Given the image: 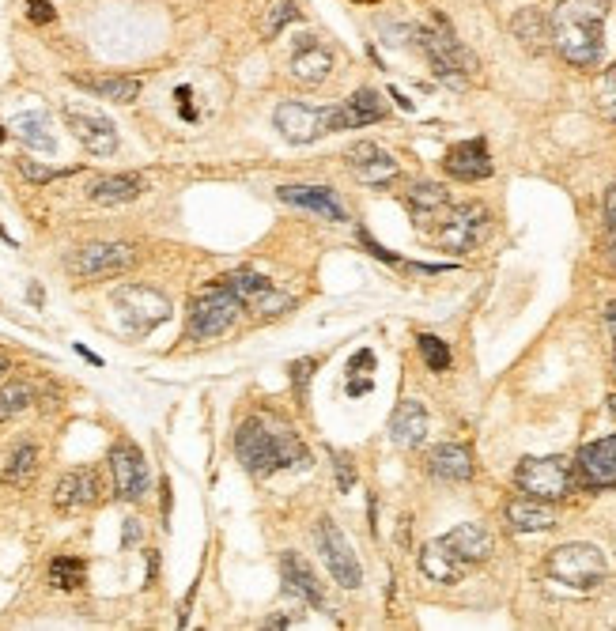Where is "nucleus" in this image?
<instances>
[{
	"mask_svg": "<svg viewBox=\"0 0 616 631\" xmlns=\"http://www.w3.org/2000/svg\"><path fill=\"white\" fill-rule=\"evenodd\" d=\"M314 371V359H299L295 367H291V378H295V386H307V375Z\"/></svg>",
	"mask_w": 616,
	"mask_h": 631,
	"instance_id": "nucleus-43",
	"label": "nucleus"
},
{
	"mask_svg": "<svg viewBox=\"0 0 616 631\" xmlns=\"http://www.w3.org/2000/svg\"><path fill=\"white\" fill-rule=\"evenodd\" d=\"M273 121L280 137L291 140V144H314L322 133H329V110H318V106L307 103H280Z\"/></svg>",
	"mask_w": 616,
	"mask_h": 631,
	"instance_id": "nucleus-12",
	"label": "nucleus"
},
{
	"mask_svg": "<svg viewBox=\"0 0 616 631\" xmlns=\"http://www.w3.org/2000/svg\"><path fill=\"white\" fill-rule=\"evenodd\" d=\"M333 461H337V484H341V492H352V484H356V465H352V458L337 450Z\"/></svg>",
	"mask_w": 616,
	"mask_h": 631,
	"instance_id": "nucleus-39",
	"label": "nucleus"
},
{
	"mask_svg": "<svg viewBox=\"0 0 616 631\" xmlns=\"http://www.w3.org/2000/svg\"><path fill=\"white\" fill-rule=\"evenodd\" d=\"M443 167L454 178H462V182H480V178H488L492 174V155H488V144L484 140H462V144H454L450 152H446Z\"/></svg>",
	"mask_w": 616,
	"mask_h": 631,
	"instance_id": "nucleus-18",
	"label": "nucleus"
},
{
	"mask_svg": "<svg viewBox=\"0 0 616 631\" xmlns=\"http://www.w3.org/2000/svg\"><path fill=\"white\" fill-rule=\"evenodd\" d=\"M242 307L246 303L227 284L223 288H205L189 303V337H197V341L220 337L242 318Z\"/></svg>",
	"mask_w": 616,
	"mask_h": 631,
	"instance_id": "nucleus-4",
	"label": "nucleus"
},
{
	"mask_svg": "<svg viewBox=\"0 0 616 631\" xmlns=\"http://www.w3.org/2000/svg\"><path fill=\"white\" fill-rule=\"evenodd\" d=\"M605 227H609V239L616 235V182L605 193Z\"/></svg>",
	"mask_w": 616,
	"mask_h": 631,
	"instance_id": "nucleus-42",
	"label": "nucleus"
},
{
	"mask_svg": "<svg viewBox=\"0 0 616 631\" xmlns=\"http://www.w3.org/2000/svg\"><path fill=\"white\" fill-rule=\"evenodd\" d=\"M416 42H420V50L428 53L431 69L439 72L446 84L462 87L465 84V80H462L465 72L477 69V61L469 57V50H465L462 42L454 38V31L446 27L443 19H439L435 27H420V31H416Z\"/></svg>",
	"mask_w": 616,
	"mask_h": 631,
	"instance_id": "nucleus-5",
	"label": "nucleus"
},
{
	"mask_svg": "<svg viewBox=\"0 0 616 631\" xmlns=\"http://www.w3.org/2000/svg\"><path fill=\"white\" fill-rule=\"evenodd\" d=\"M514 484L533 499H545V503H560L571 495L575 473H571V461L567 458H526L518 461L514 469Z\"/></svg>",
	"mask_w": 616,
	"mask_h": 631,
	"instance_id": "nucleus-6",
	"label": "nucleus"
},
{
	"mask_svg": "<svg viewBox=\"0 0 616 631\" xmlns=\"http://www.w3.org/2000/svg\"><path fill=\"white\" fill-rule=\"evenodd\" d=\"M261 628H269V631H280V628H291V616H269Z\"/></svg>",
	"mask_w": 616,
	"mask_h": 631,
	"instance_id": "nucleus-49",
	"label": "nucleus"
},
{
	"mask_svg": "<svg viewBox=\"0 0 616 631\" xmlns=\"http://www.w3.org/2000/svg\"><path fill=\"white\" fill-rule=\"evenodd\" d=\"M601 99H605V103H609V99H616V65L605 72V84H601Z\"/></svg>",
	"mask_w": 616,
	"mask_h": 631,
	"instance_id": "nucleus-46",
	"label": "nucleus"
},
{
	"mask_svg": "<svg viewBox=\"0 0 616 631\" xmlns=\"http://www.w3.org/2000/svg\"><path fill=\"white\" fill-rule=\"evenodd\" d=\"M333 69V53L326 46H314V42H303L299 53L291 57V76L303 80V84H322Z\"/></svg>",
	"mask_w": 616,
	"mask_h": 631,
	"instance_id": "nucleus-27",
	"label": "nucleus"
},
{
	"mask_svg": "<svg viewBox=\"0 0 616 631\" xmlns=\"http://www.w3.org/2000/svg\"><path fill=\"white\" fill-rule=\"evenodd\" d=\"M318 548H322V563L329 567V575L341 582L344 590H360L363 567L356 560L352 545L344 541V533L337 529V522H329V518L318 522Z\"/></svg>",
	"mask_w": 616,
	"mask_h": 631,
	"instance_id": "nucleus-9",
	"label": "nucleus"
},
{
	"mask_svg": "<svg viewBox=\"0 0 616 631\" xmlns=\"http://www.w3.org/2000/svg\"><path fill=\"white\" fill-rule=\"evenodd\" d=\"M31 405V382H4L0 386V424L16 420Z\"/></svg>",
	"mask_w": 616,
	"mask_h": 631,
	"instance_id": "nucleus-35",
	"label": "nucleus"
},
{
	"mask_svg": "<svg viewBox=\"0 0 616 631\" xmlns=\"http://www.w3.org/2000/svg\"><path fill=\"white\" fill-rule=\"evenodd\" d=\"M375 367V352H360V356L348 363V375H356V371H371Z\"/></svg>",
	"mask_w": 616,
	"mask_h": 631,
	"instance_id": "nucleus-44",
	"label": "nucleus"
},
{
	"mask_svg": "<svg viewBox=\"0 0 616 631\" xmlns=\"http://www.w3.org/2000/svg\"><path fill=\"white\" fill-rule=\"evenodd\" d=\"M16 133L23 144H31L38 152H46V155L57 152V140H53L50 114H46V110H23L16 118Z\"/></svg>",
	"mask_w": 616,
	"mask_h": 631,
	"instance_id": "nucleus-30",
	"label": "nucleus"
},
{
	"mask_svg": "<svg viewBox=\"0 0 616 631\" xmlns=\"http://www.w3.org/2000/svg\"><path fill=\"white\" fill-rule=\"evenodd\" d=\"M114 310L137 333H148V329H155V325H163L171 318V299L163 291L144 288V284H129V288L114 291Z\"/></svg>",
	"mask_w": 616,
	"mask_h": 631,
	"instance_id": "nucleus-8",
	"label": "nucleus"
},
{
	"mask_svg": "<svg viewBox=\"0 0 616 631\" xmlns=\"http://www.w3.org/2000/svg\"><path fill=\"white\" fill-rule=\"evenodd\" d=\"M65 125L72 129V137L84 144L91 155H106L118 152V129H114V121L103 118V114H87V110H65Z\"/></svg>",
	"mask_w": 616,
	"mask_h": 631,
	"instance_id": "nucleus-13",
	"label": "nucleus"
},
{
	"mask_svg": "<svg viewBox=\"0 0 616 631\" xmlns=\"http://www.w3.org/2000/svg\"><path fill=\"white\" fill-rule=\"evenodd\" d=\"M386 118V106L378 99L375 91H356L348 103L333 106L329 110V133H341V129H363V125H375V121Z\"/></svg>",
	"mask_w": 616,
	"mask_h": 631,
	"instance_id": "nucleus-15",
	"label": "nucleus"
},
{
	"mask_svg": "<svg viewBox=\"0 0 616 631\" xmlns=\"http://www.w3.org/2000/svg\"><path fill=\"white\" fill-rule=\"evenodd\" d=\"M503 522H507L514 533H541V529L556 526V511L548 507L545 499L522 495V499H511V503L503 507Z\"/></svg>",
	"mask_w": 616,
	"mask_h": 631,
	"instance_id": "nucleus-19",
	"label": "nucleus"
},
{
	"mask_svg": "<svg viewBox=\"0 0 616 631\" xmlns=\"http://www.w3.org/2000/svg\"><path fill=\"white\" fill-rule=\"evenodd\" d=\"M428 469L435 480L462 484V480L473 477V454H469V446L462 443H439L428 454Z\"/></svg>",
	"mask_w": 616,
	"mask_h": 631,
	"instance_id": "nucleus-22",
	"label": "nucleus"
},
{
	"mask_svg": "<svg viewBox=\"0 0 616 631\" xmlns=\"http://www.w3.org/2000/svg\"><path fill=\"white\" fill-rule=\"evenodd\" d=\"M484 231H488V212L480 205L446 208L443 223H439V246L450 254H465L484 239Z\"/></svg>",
	"mask_w": 616,
	"mask_h": 631,
	"instance_id": "nucleus-10",
	"label": "nucleus"
},
{
	"mask_svg": "<svg viewBox=\"0 0 616 631\" xmlns=\"http://www.w3.org/2000/svg\"><path fill=\"white\" fill-rule=\"evenodd\" d=\"M605 106H609V114H613V121H616V99H609Z\"/></svg>",
	"mask_w": 616,
	"mask_h": 631,
	"instance_id": "nucleus-52",
	"label": "nucleus"
},
{
	"mask_svg": "<svg viewBox=\"0 0 616 631\" xmlns=\"http://www.w3.org/2000/svg\"><path fill=\"white\" fill-rule=\"evenodd\" d=\"M19 174H23L27 182H53V178H61V174H76V167L53 171V167H38V163H31V159H19Z\"/></svg>",
	"mask_w": 616,
	"mask_h": 631,
	"instance_id": "nucleus-38",
	"label": "nucleus"
},
{
	"mask_svg": "<svg viewBox=\"0 0 616 631\" xmlns=\"http://www.w3.org/2000/svg\"><path fill=\"white\" fill-rule=\"evenodd\" d=\"M348 393H352V397H363V393H371V378H352V382H348Z\"/></svg>",
	"mask_w": 616,
	"mask_h": 631,
	"instance_id": "nucleus-48",
	"label": "nucleus"
},
{
	"mask_svg": "<svg viewBox=\"0 0 616 631\" xmlns=\"http://www.w3.org/2000/svg\"><path fill=\"white\" fill-rule=\"evenodd\" d=\"M280 571H284V590H288V594H299L307 605H314V609H326L322 582L314 579V571H310V563L303 560V556L284 552V556H280Z\"/></svg>",
	"mask_w": 616,
	"mask_h": 631,
	"instance_id": "nucleus-21",
	"label": "nucleus"
},
{
	"mask_svg": "<svg viewBox=\"0 0 616 631\" xmlns=\"http://www.w3.org/2000/svg\"><path fill=\"white\" fill-rule=\"evenodd\" d=\"M295 16H299V12H295L291 0H273V8L265 12V23H261V38H276Z\"/></svg>",
	"mask_w": 616,
	"mask_h": 631,
	"instance_id": "nucleus-36",
	"label": "nucleus"
},
{
	"mask_svg": "<svg viewBox=\"0 0 616 631\" xmlns=\"http://www.w3.org/2000/svg\"><path fill=\"white\" fill-rule=\"evenodd\" d=\"M8 367H12V363H8V356H0V375H4V371H8Z\"/></svg>",
	"mask_w": 616,
	"mask_h": 631,
	"instance_id": "nucleus-51",
	"label": "nucleus"
},
{
	"mask_svg": "<svg viewBox=\"0 0 616 631\" xmlns=\"http://www.w3.org/2000/svg\"><path fill=\"white\" fill-rule=\"evenodd\" d=\"M87 579V567L84 560H76V556H57V560L50 563V586L53 590H65V594H72V590H80Z\"/></svg>",
	"mask_w": 616,
	"mask_h": 631,
	"instance_id": "nucleus-33",
	"label": "nucleus"
},
{
	"mask_svg": "<svg viewBox=\"0 0 616 631\" xmlns=\"http://www.w3.org/2000/svg\"><path fill=\"white\" fill-rule=\"evenodd\" d=\"M548 579L564 582L571 590H594L605 575H609V560L598 545H586V541H575V545H560L552 556L545 560Z\"/></svg>",
	"mask_w": 616,
	"mask_h": 631,
	"instance_id": "nucleus-3",
	"label": "nucleus"
},
{
	"mask_svg": "<svg viewBox=\"0 0 616 631\" xmlns=\"http://www.w3.org/2000/svg\"><path fill=\"white\" fill-rule=\"evenodd\" d=\"M446 545L454 548L465 563H484L492 556V533L484 526H473V522H465V526H454L446 533Z\"/></svg>",
	"mask_w": 616,
	"mask_h": 631,
	"instance_id": "nucleus-25",
	"label": "nucleus"
},
{
	"mask_svg": "<svg viewBox=\"0 0 616 631\" xmlns=\"http://www.w3.org/2000/svg\"><path fill=\"white\" fill-rule=\"evenodd\" d=\"M609 412H613V416H616V393H613V397H609Z\"/></svg>",
	"mask_w": 616,
	"mask_h": 631,
	"instance_id": "nucleus-53",
	"label": "nucleus"
},
{
	"mask_svg": "<svg viewBox=\"0 0 616 631\" xmlns=\"http://www.w3.org/2000/svg\"><path fill=\"white\" fill-rule=\"evenodd\" d=\"M605 261H609V273H616V235L609 239V246H605Z\"/></svg>",
	"mask_w": 616,
	"mask_h": 631,
	"instance_id": "nucleus-50",
	"label": "nucleus"
},
{
	"mask_svg": "<svg viewBox=\"0 0 616 631\" xmlns=\"http://www.w3.org/2000/svg\"><path fill=\"white\" fill-rule=\"evenodd\" d=\"M511 31L518 35V42H522L526 50L541 53L548 42H552V19H545L537 8H522V12L511 19Z\"/></svg>",
	"mask_w": 616,
	"mask_h": 631,
	"instance_id": "nucleus-29",
	"label": "nucleus"
},
{
	"mask_svg": "<svg viewBox=\"0 0 616 631\" xmlns=\"http://www.w3.org/2000/svg\"><path fill=\"white\" fill-rule=\"evenodd\" d=\"M53 503L61 507V511H69V507H91V503H99V480L91 469H72L65 477L57 480V492H53Z\"/></svg>",
	"mask_w": 616,
	"mask_h": 631,
	"instance_id": "nucleus-23",
	"label": "nucleus"
},
{
	"mask_svg": "<svg viewBox=\"0 0 616 631\" xmlns=\"http://www.w3.org/2000/svg\"><path fill=\"white\" fill-rule=\"evenodd\" d=\"M360 239H363V246H367V250H371V254H375V257H382V261H386V265H397V254H390V250H382V246H378V242H371V239H367V235H363V231H360Z\"/></svg>",
	"mask_w": 616,
	"mask_h": 631,
	"instance_id": "nucleus-45",
	"label": "nucleus"
},
{
	"mask_svg": "<svg viewBox=\"0 0 616 631\" xmlns=\"http://www.w3.org/2000/svg\"><path fill=\"white\" fill-rule=\"evenodd\" d=\"M137 265V250L129 242H87L69 254V273L76 280H103Z\"/></svg>",
	"mask_w": 616,
	"mask_h": 631,
	"instance_id": "nucleus-7",
	"label": "nucleus"
},
{
	"mask_svg": "<svg viewBox=\"0 0 616 631\" xmlns=\"http://www.w3.org/2000/svg\"><path fill=\"white\" fill-rule=\"evenodd\" d=\"M35 469H38V446L31 439H23L12 450L8 465H4V484H27V480L35 477Z\"/></svg>",
	"mask_w": 616,
	"mask_h": 631,
	"instance_id": "nucleus-32",
	"label": "nucleus"
},
{
	"mask_svg": "<svg viewBox=\"0 0 616 631\" xmlns=\"http://www.w3.org/2000/svg\"><path fill=\"white\" fill-rule=\"evenodd\" d=\"M579 477L586 488H616V435L582 446Z\"/></svg>",
	"mask_w": 616,
	"mask_h": 631,
	"instance_id": "nucleus-14",
	"label": "nucleus"
},
{
	"mask_svg": "<svg viewBox=\"0 0 616 631\" xmlns=\"http://www.w3.org/2000/svg\"><path fill=\"white\" fill-rule=\"evenodd\" d=\"M465 567L469 563L454 552V548L443 541H431V545H424V552H420V571L428 575L431 582H443V586H454V582H462Z\"/></svg>",
	"mask_w": 616,
	"mask_h": 631,
	"instance_id": "nucleus-20",
	"label": "nucleus"
},
{
	"mask_svg": "<svg viewBox=\"0 0 616 631\" xmlns=\"http://www.w3.org/2000/svg\"><path fill=\"white\" fill-rule=\"evenodd\" d=\"M605 16L609 0H560L552 12V46L567 65L594 69L605 53Z\"/></svg>",
	"mask_w": 616,
	"mask_h": 631,
	"instance_id": "nucleus-1",
	"label": "nucleus"
},
{
	"mask_svg": "<svg viewBox=\"0 0 616 631\" xmlns=\"http://www.w3.org/2000/svg\"><path fill=\"white\" fill-rule=\"evenodd\" d=\"M276 197H280L284 205L307 208V212H318V216H326V220H348V208H344V201H341V193H337V189H326V186H280V189H276Z\"/></svg>",
	"mask_w": 616,
	"mask_h": 631,
	"instance_id": "nucleus-16",
	"label": "nucleus"
},
{
	"mask_svg": "<svg viewBox=\"0 0 616 631\" xmlns=\"http://www.w3.org/2000/svg\"><path fill=\"white\" fill-rule=\"evenodd\" d=\"M288 303H291L288 295H280V291L269 288L265 295H261V299H257V310H261V314H276V310H284Z\"/></svg>",
	"mask_w": 616,
	"mask_h": 631,
	"instance_id": "nucleus-41",
	"label": "nucleus"
},
{
	"mask_svg": "<svg viewBox=\"0 0 616 631\" xmlns=\"http://www.w3.org/2000/svg\"><path fill=\"white\" fill-rule=\"evenodd\" d=\"M416 344H420V352H424V363H428L435 375L450 367V348H446L439 337H431V333H420V341H416Z\"/></svg>",
	"mask_w": 616,
	"mask_h": 631,
	"instance_id": "nucleus-37",
	"label": "nucleus"
},
{
	"mask_svg": "<svg viewBox=\"0 0 616 631\" xmlns=\"http://www.w3.org/2000/svg\"><path fill=\"white\" fill-rule=\"evenodd\" d=\"M348 163H352V174L360 178L363 186H390L397 178V163L378 148L375 140H360L348 152Z\"/></svg>",
	"mask_w": 616,
	"mask_h": 631,
	"instance_id": "nucleus-17",
	"label": "nucleus"
},
{
	"mask_svg": "<svg viewBox=\"0 0 616 631\" xmlns=\"http://www.w3.org/2000/svg\"><path fill=\"white\" fill-rule=\"evenodd\" d=\"M235 454L257 477H269V473L288 469V465H307V446L299 443V435L288 431V427L265 424L261 416H250V420L239 424Z\"/></svg>",
	"mask_w": 616,
	"mask_h": 631,
	"instance_id": "nucleus-2",
	"label": "nucleus"
},
{
	"mask_svg": "<svg viewBox=\"0 0 616 631\" xmlns=\"http://www.w3.org/2000/svg\"><path fill=\"white\" fill-rule=\"evenodd\" d=\"M0 144H4V129H0Z\"/></svg>",
	"mask_w": 616,
	"mask_h": 631,
	"instance_id": "nucleus-54",
	"label": "nucleus"
},
{
	"mask_svg": "<svg viewBox=\"0 0 616 631\" xmlns=\"http://www.w3.org/2000/svg\"><path fill=\"white\" fill-rule=\"evenodd\" d=\"M76 84L99 99H110V103H133L140 95L137 76H76Z\"/></svg>",
	"mask_w": 616,
	"mask_h": 631,
	"instance_id": "nucleus-28",
	"label": "nucleus"
},
{
	"mask_svg": "<svg viewBox=\"0 0 616 631\" xmlns=\"http://www.w3.org/2000/svg\"><path fill=\"white\" fill-rule=\"evenodd\" d=\"M27 19H31V23H53L57 12H53L50 0H27Z\"/></svg>",
	"mask_w": 616,
	"mask_h": 631,
	"instance_id": "nucleus-40",
	"label": "nucleus"
},
{
	"mask_svg": "<svg viewBox=\"0 0 616 631\" xmlns=\"http://www.w3.org/2000/svg\"><path fill=\"white\" fill-rule=\"evenodd\" d=\"M409 212L416 216L420 223H431V216H439L450 208V193L443 186H435V182H420V186L409 189Z\"/></svg>",
	"mask_w": 616,
	"mask_h": 631,
	"instance_id": "nucleus-31",
	"label": "nucleus"
},
{
	"mask_svg": "<svg viewBox=\"0 0 616 631\" xmlns=\"http://www.w3.org/2000/svg\"><path fill=\"white\" fill-rule=\"evenodd\" d=\"M428 435V409L420 401H401L390 420V439L397 446H420Z\"/></svg>",
	"mask_w": 616,
	"mask_h": 631,
	"instance_id": "nucleus-24",
	"label": "nucleus"
},
{
	"mask_svg": "<svg viewBox=\"0 0 616 631\" xmlns=\"http://www.w3.org/2000/svg\"><path fill=\"white\" fill-rule=\"evenodd\" d=\"M110 473H114V495L121 503H137L140 495L148 492L152 473H148V461L133 443H114L110 450Z\"/></svg>",
	"mask_w": 616,
	"mask_h": 631,
	"instance_id": "nucleus-11",
	"label": "nucleus"
},
{
	"mask_svg": "<svg viewBox=\"0 0 616 631\" xmlns=\"http://www.w3.org/2000/svg\"><path fill=\"white\" fill-rule=\"evenodd\" d=\"M144 182H140L137 174H110V178H99L95 186L87 189V197L95 201V205H129V201H137Z\"/></svg>",
	"mask_w": 616,
	"mask_h": 631,
	"instance_id": "nucleus-26",
	"label": "nucleus"
},
{
	"mask_svg": "<svg viewBox=\"0 0 616 631\" xmlns=\"http://www.w3.org/2000/svg\"><path fill=\"white\" fill-rule=\"evenodd\" d=\"M140 533H144V529H140V522H137V518H129V522H125V545H137Z\"/></svg>",
	"mask_w": 616,
	"mask_h": 631,
	"instance_id": "nucleus-47",
	"label": "nucleus"
},
{
	"mask_svg": "<svg viewBox=\"0 0 616 631\" xmlns=\"http://www.w3.org/2000/svg\"><path fill=\"white\" fill-rule=\"evenodd\" d=\"M223 284L235 291L242 303H254V299H261L269 291V280L261 273H254V269H235V273L223 276Z\"/></svg>",
	"mask_w": 616,
	"mask_h": 631,
	"instance_id": "nucleus-34",
	"label": "nucleus"
}]
</instances>
